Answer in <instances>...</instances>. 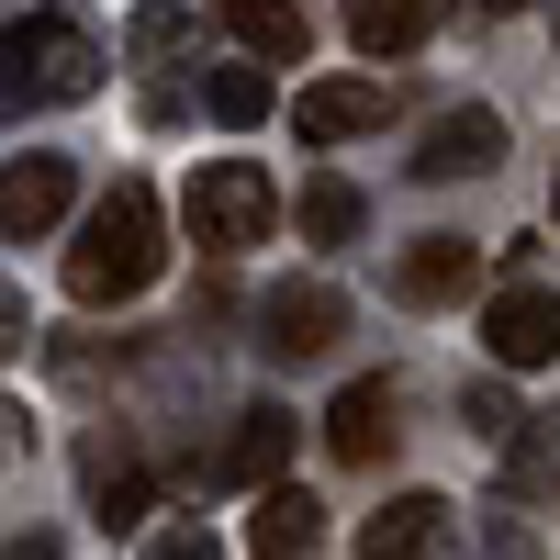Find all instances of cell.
<instances>
[{"label":"cell","instance_id":"cell-17","mask_svg":"<svg viewBox=\"0 0 560 560\" xmlns=\"http://www.w3.org/2000/svg\"><path fill=\"white\" fill-rule=\"evenodd\" d=\"M504 493H560V404L516 427V448H504Z\"/></svg>","mask_w":560,"mask_h":560},{"label":"cell","instance_id":"cell-14","mask_svg":"<svg viewBox=\"0 0 560 560\" xmlns=\"http://www.w3.org/2000/svg\"><path fill=\"white\" fill-rule=\"evenodd\" d=\"M280 459H292V415H280V404H247L236 438H224V471L258 482V493H280Z\"/></svg>","mask_w":560,"mask_h":560},{"label":"cell","instance_id":"cell-22","mask_svg":"<svg viewBox=\"0 0 560 560\" xmlns=\"http://www.w3.org/2000/svg\"><path fill=\"white\" fill-rule=\"evenodd\" d=\"M147 560H224V538H213L202 516H168V527L147 538Z\"/></svg>","mask_w":560,"mask_h":560},{"label":"cell","instance_id":"cell-4","mask_svg":"<svg viewBox=\"0 0 560 560\" xmlns=\"http://www.w3.org/2000/svg\"><path fill=\"white\" fill-rule=\"evenodd\" d=\"M348 337V303L325 292V280H280V292H258V359L269 370H303Z\"/></svg>","mask_w":560,"mask_h":560},{"label":"cell","instance_id":"cell-19","mask_svg":"<svg viewBox=\"0 0 560 560\" xmlns=\"http://www.w3.org/2000/svg\"><path fill=\"white\" fill-rule=\"evenodd\" d=\"M359 224H370V202L348 191V179H314V191H303V236H314V247H348Z\"/></svg>","mask_w":560,"mask_h":560},{"label":"cell","instance_id":"cell-12","mask_svg":"<svg viewBox=\"0 0 560 560\" xmlns=\"http://www.w3.org/2000/svg\"><path fill=\"white\" fill-rule=\"evenodd\" d=\"M79 482H90V504H102V527H135V516H147V459H135V448H113V438H90L79 448Z\"/></svg>","mask_w":560,"mask_h":560},{"label":"cell","instance_id":"cell-24","mask_svg":"<svg viewBox=\"0 0 560 560\" xmlns=\"http://www.w3.org/2000/svg\"><path fill=\"white\" fill-rule=\"evenodd\" d=\"M12 560H57V538H12Z\"/></svg>","mask_w":560,"mask_h":560},{"label":"cell","instance_id":"cell-5","mask_svg":"<svg viewBox=\"0 0 560 560\" xmlns=\"http://www.w3.org/2000/svg\"><path fill=\"white\" fill-rule=\"evenodd\" d=\"M482 348H493V370H549L560 359V292L549 280H504L482 303Z\"/></svg>","mask_w":560,"mask_h":560},{"label":"cell","instance_id":"cell-11","mask_svg":"<svg viewBox=\"0 0 560 560\" xmlns=\"http://www.w3.org/2000/svg\"><path fill=\"white\" fill-rule=\"evenodd\" d=\"M213 12H224V34H236L258 68H303V45H314L303 0H213Z\"/></svg>","mask_w":560,"mask_h":560},{"label":"cell","instance_id":"cell-21","mask_svg":"<svg viewBox=\"0 0 560 560\" xmlns=\"http://www.w3.org/2000/svg\"><path fill=\"white\" fill-rule=\"evenodd\" d=\"M124 45H135V57H179V45H191V12H168V0H147Z\"/></svg>","mask_w":560,"mask_h":560},{"label":"cell","instance_id":"cell-25","mask_svg":"<svg viewBox=\"0 0 560 560\" xmlns=\"http://www.w3.org/2000/svg\"><path fill=\"white\" fill-rule=\"evenodd\" d=\"M471 12H482V23H493V12H527V0H471Z\"/></svg>","mask_w":560,"mask_h":560},{"label":"cell","instance_id":"cell-20","mask_svg":"<svg viewBox=\"0 0 560 560\" xmlns=\"http://www.w3.org/2000/svg\"><path fill=\"white\" fill-rule=\"evenodd\" d=\"M459 427H471V438H493V448H516V427H527V415H516V393H504V370L459 393Z\"/></svg>","mask_w":560,"mask_h":560},{"label":"cell","instance_id":"cell-10","mask_svg":"<svg viewBox=\"0 0 560 560\" xmlns=\"http://www.w3.org/2000/svg\"><path fill=\"white\" fill-rule=\"evenodd\" d=\"M393 438H404V427H393V382H348L337 404H325V448H337L348 471H370Z\"/></svg>","mask_w":560,"mask_h":560},{"label":"cell","instance_id":"cell-9","mask_svg":"<svg viewBox=\"0 0 560 560\" xmlns=\"http://www.w3.org/2000/svg\"><path fill=\"white\" fill-rule=\"evenodd\" d=\"M57 213H68V158L23 147V158H12V179H0V236H12V247H34Z\"/></svg>","mask_w":560,"mask_h":560},{"label":"cell","instance_id":"cell-2","mask_svg":"<svg viewBox=\"0 0 560 560\" xmlns=\"http://www.w3.org/2000/svg\"><path fill=\"white\" fill-rule=\"evenodd\" d=\"M0 68H12V113H68V102L102 90V45H90L68 12H12Z\"/></svg>","mask_w":560,"mask_h":560},{"label":"cell","instance_id":"cell-18","mask_svg":"<svg viewBox=\"0 0 560 560\" xmlns=\"http://www.w3.org/2000/svg\"><path fill=\"white\" fill-rule=\"evenodd\" d=\"M202 102H213V124H269V102H280V90H269V68L247 57V68H213V90H202Z\"/></svg>","mask_w":560,"mask_h":560},{"label":"cell","instance_id":"cell-23","mask_svg":"<svg viewBox=\"0 0 560 560\" xmlns=\"http://www.w3.org/2000/svg\"><path fill=\"white\" fill-rule=\"evenodd\" d=\"M482 560H538V549H527V527H493V538H482Z\"/></svg>","mask_w":560,"mask_h":560},{"label":"cell","instance_id":"cell-15","mask_svg":"<svg viewBox=\"0 0 560 560\" xmlns=\"http://www.w3.org/2000/svg\"><path fill=\"white\" fill-rule=\"evenodd\" d=\"M314 538H325V504H314V493H292V482L258 493V516H247V549H258V560H303Z\"/></svg>","mask_w":560,"mask_h":560},{"label":"cell","instance_id":"cell-1","mask_svg":"<svg viewBox=\"0 0 560 560\" xmlns=\"http://www.w3.org/2000/svg\"><path fill=\"white\" fill-rule=\"evenodd\" d=\"M158 269H168V213H158L147 179H113L68 247V303H135Z\"/></svg>","mask_w":560,"mask_h":560},{"label":"cell","instance_id":"cell-3","mask_svg":"<svg viewBox=\"0 0 560 560\" xmlns=\"http://www.w3.org/2000/svg\"><path fill=\"white\" fill-rule=\"evenodd\" d=\"M191 236L202 247H258L269 224H280V179L258 168V158H213V168H191Z\"/></svg>","mask_w":560,"mask_h":560},{"label":"cell","instance_id":"cell-6","mask_svg":"<svg viewBox=\"0 0 560 560\" xmlns=\"http://www.w3.org/2000/svg\"><path fill=\"white\" fill-rule=\"evenodd\" d=\"M493 158H504V113H482V102H459L415 135V179H482Z\"/></svg>","mask_w":560,"mask_h":560},{"label":"cell","instance_id":"cell-16","mask_svg":"<svg viewBox=\"0 0 560 560\" xmlns=\"http://www.w3.org/2000/svg\"><path fill=\"white\" fill-rule=\"evenodd\" d=\"M427 23H438V0H348V45L370 68L404 57V45H427Z\"/></svg>","mask_w":560,"mask_h":560},{"label":"cell","instance_id":"cell-13","mask_svg":"<svg viewBox=\"0 0 560 560\" xmlns=\"http://www.w3.org/2000/svg\"><path fill=\"white\" fill-rule=\"evenodd\" d=\"M471 269H482L471 236H415V247H404V303H459V292H471Z\"/></svg>","mask_w":560,"mask_h":560},{"label":"cell","instance_id":"cell-8","mask_svg":"<svg viewBox=\"0 0 560 560\" xmlns=\"http://www.w3.org/2000/svg\"><path fill=\"white\" fill-rule=\"evenodd\" d=\"M448 549V493H393L382 516H359V560H438Z\"/></svg>","mask_w":560,"mask_h":560},{"label":"cell","instance_id":"cell-26","mask_svg":"<svg viewBox=\"0 0 560 560\" xmlns=\"http://www.w3.org/2000/svg\"><path fill=\"white\" fill-rule=\"evenodd\" d=\"M549 213H560V191H549Z\"/></svg>","mask_w":560,"mask_h":560},{"label":"cell","instance_id":"cell-7","mask_svg":"<svg viewBox=\"0 0 560 560\" xmlns=\"http://www.w3.org/2000/svg\"><path fill=\"white\" fill-rule=\"evenodd\" d=\"M382 113H393L382 79H314L303 102H292V135H303V147H348V135H370Z\"/></svg>","mask_w":560,"mask_h":560}]
</instances>
